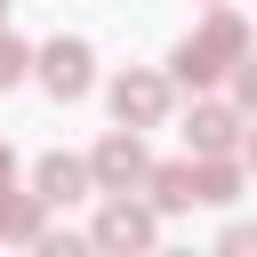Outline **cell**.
Listing matches in <instances>:
<instances>
[{"mask_svg":"<svg viewBox=\"0 0 257 257\" xmlns=\"http://www.w3.org/2000/svg\"><path fill=\"white\" fill-rule=\"evenodd\" d=\"M96 177H104V185H137V177H145V153H137L128 137H112V145L96 153Z\"/></svg>","mask_w":257,"mask_h":257,"instance_id":"277c9868","label":"cell"},{"mask_svg":"<svg viewBox=\"0 0 257 257\" xmlns=\"http://www.w3.org/2000/svg\"><path fill=\"white\" fill-rule=\"evenodd\" d=\"M193 145H201V153H225V145H233V112H201V120H193Z\"/></svg>","mask_w":257,"mask_h":257,"instance_id":"8992f818","label":"cell"},{"mask_svg":"<svg viewBox=\"0 0 257 257\" xmlns=\"http://www.w3.org/2000/svg\"><path fill=\"white\" fill-rule=\"evenodd\" d=\"M96 233H104V241H145V233H153V217H145V209H112Z\"/></svg>","mask_w":257,"mask_h":257,"instance_id":"52a82bcc","label":"cell"},{"mask_svg":"<svg viewBox=\"0 0 257 257\" xmlns=\"http://www.w3.org/2000/svg\"><path fill=\"white\" fill-rule=\"evenodd\" d=\"M153 193H161V209H185V201H193V169H161Z\"/></svg>","mask_w":257,"mask_h":257,"instance_id":"ba28073f","label":"cell"},{"mask_svg":"<svg viewBox=\"0 0 257 257\" xmlns=\"http://www.w3.org/2000/svg\"><path fill=\"white\" fill-rule=\"evenodd\" d=\"M112 104H120V120H153V112H161V104H169V88H161V80H145V72H137V80H120V88H112Z\"/></svg>","mask_w":257,"mask_h":257,"instance_id":"3957f363","label":"cell"},{"mask_svg":"<svg viewBox=\"0 0 257 257\" xmlns=\"http://www.w3.org/2000/svg\"><path fill=\"white\" fill-rule=\"evenodd\" d=\"M16 72H24V48H16V40H8V32H0V88H8V80H16Z\"/></svg>","mask_w":257,"mask_h":257,"instance_id":"9c48e42d","label":"cell"},{"mask_svg":"<svg viewBox=\"0 0 257 257\" xmlns=\"http://www.w3.org/2000/svg\"><path fill=\"white\" fill-rule=\"evenodd\" d=\"M88 177H80V161H40V201H72Z\"/></svg>","mask_w":257,"mask_h":257,"instance_id":"5b68a950","label":"cell"},{"mask_svg":"<svg viewBox=\"0 0 257 257\" xmlns=\"http://www.w3.org/2000/svg\"><path fill=\"white\" fill-rule=\"evenodd\" d=\"M40 64H48V88H56V96H80V88H88V48H80V40H56Z\"/></svg>","mask_w":257,"mask_h":257,"instance_id":"7a4b0ae2","label":"cell"},{"mask_svg":"<svg viewBox=\"0 0 257 257\" xmlns=\"http://www.w3.org/2000/svg\"><path fill=\"white\" fill-rule=\"evenodd\" d=\"M217 56H241V24H233V16H217L201 40H185V48H177V80H209V72H225Z\"/></svg>","mask_w":257,"mask_h":257,"instance_id":"6da1fadb","label":"cell"}]
</instances>
